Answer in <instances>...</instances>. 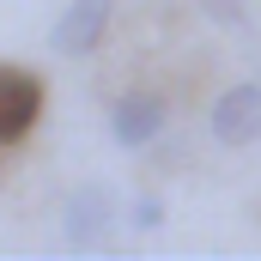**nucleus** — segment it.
Instances as JSON below:
<instances>
[{
    "instance_id": "1",
    "label": "nucleus",
    "mask_w": 261,
    "mask_h": 261,
    "mask_svg": "<svg viewBox=\"0 0 261 261\" xmlns=\"http://www.w3.org/2000/svg\"><path fill=\"white\" fill-rule=\"evenodd\" d=\"M116 219H122L116 195H110L103 182H85V189H73L67 206H61V237L73 243V249H97V243H110Z\"/></svg>"
},
{
    "instance_id": "5",
    "label": "nucleus",
    "mask_w": 261,
    "mask_h": 261,
    "mask_svg": "<svg viewBox=\"0 0 261 261\" xmlns=\"http://www.w3.org/2000/svg\"><path fill=\"white\" fill-rule=\"evenodd\" d=\"M164 122H170V103L152 97V91H134V97H122V103L110 110V140H116L122 152H140V146H152V140L164 134Z\"/></svg>"
},
{
    "instance_id": "7",
    "label": "nucleus",
    "mask_w": 261,
    "mask_h": 261,
    "mask_svg": "<svg viewBox=\"0 0 261 261\" xmlns=\"http://www.w3.org/2000/svg\"><path fill=\"white\" fill-rule=\"evenodd\" d=\"M134 225H140V231H158V225H164V200H158V195H140V200H134Z\"/></svg>"
},
{
    "instance_id": "4",
    "label": "nucleus",
    "mask_w": 261,
    "mask_h": 261,
    "mask_svg": "<svg viewBox=\"0 0 261 261\" xmlns=\"http://www.w3.org/2000/svg\"><path fill=\"white\" fill-rule=\"evenodd\" d=\"M213 140L231 146V152H243V146L261 140V85L219 91V103H213Z\"/></svg>"
},
{
    "instance_id": "6",
    "label": "nucleus",
    "mask_w": 261,
    "mask_h": 261,
    "mask_svg": "<svg viewBox=\"0 0 261 261\" xmlns=\"http://www.w3.org/2000/svg\"><path fill=\"white\" fill-rule=\"evenodd\" d=\"M195 6L213 24H225V31H243V24H249V0H195Z\"/></svg>"
},
{
    "instance_id": "3",
    "label": "nucleus",
    "mask_w": 261,
    "mask_h": 261,
    "mask_svg": "<svg viewBox=\"0 0 261 261\" xmlns=\"http://www.w3.org/2000/svg\"><path fill=\"white\" fill-rule=\"evenodd\" d=\"M116 24V0H67V12L49 31V49L55 55H91Z\"/></svg>"
},
{
    "instance_id": "2",
    "label": "nucleus",
    "mask_w": 261,
    "mask_h": 261,
    "mask_svg": "<svg viewBox=\"0 0 261 261\" xmlns=\"http://www.w3.org/2000/svg\"><path fill=\"white\" fill-rule=\"evenodd\" d=\"M43 116V79L0 61V146H18Z\"/></svg>"
}]
</instances>
